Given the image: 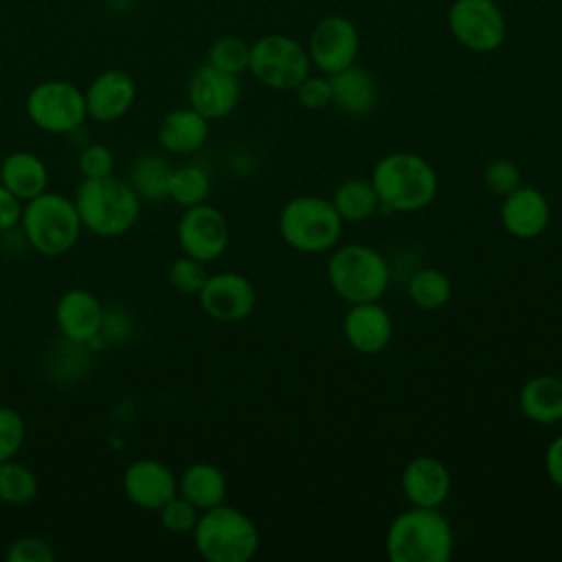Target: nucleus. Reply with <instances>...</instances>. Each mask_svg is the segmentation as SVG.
<instances>
[{
    "mask_svg": "<svg viewBox=\"0 0 562 562\" xmlns=\"http://www.w3.org/2000/svg\"><path fill=\"white\" fill-rule=\"evenodd\" d=\"M310 68L307 48L290 35L268 33L250 44L248 72L272 90H294Z\"/></svg>",
    "mask_w": 562,
    "mask_h": 562,
    "instance_id": "nucleus-8",
    "label": "nucleus"
},
{
    "mask_svg": "<svg viewBox=\"0 0 562 562\" xmlns=\"http://www.w3.org/2000/svg\"><path fill=\"white\" fill-rule=\"evenodd\" d=\"M86 97V112L90 119L99 123H112L127 114L136 99V83L130 72L121 68H110L99 72L88 90Z\"/></svg>",
    "mask_w": 562,
    "mask_h": 562,
    "instance_id": "nucleus-17",
    "label": "nucleus"
},
{
    "mask_svg": "<svg viewBox=\"0 0 562 562\" xmlns=\"http://www.w3.org/2000/svg\"><path fill=\"white\" fill-rule=\"evenodd\" d=\"M228 237L226 217L206 202L189 206L178 222V244L182 252L204 263L224 255Z\"/></svg>",
    "mask_w": 562,
    "mask_h": 562,
    "instance_id": "nucleus-12",
    "label": "nucleus"
},
{
    "mask_svg": "<svg viewBox=\"0 0 562 562\" xmlns=\"http://www.w3.org/2000/svg\"><path fill=\"white\" fill-rule=\"evenodd\" d=\"M119 2H134V0H119Z\"/></svg>",
    "mask_w": 562,
    "mask_h": 562,
    "instance_id": "nucleus-41",
    "label": "nucleus"
},
{
    "mask_svg": "<svg viewBox=\"0 0 562 562\" xmlns=\"http://www.w3.org/2000/svg\"><path fill=\"white\" fill-rule=\"evenodd\" d=\"M55 318L66 340L75 345H86L101 334L105 323V312L92 292L77 288L59 296L55 307Z\"/></svg>",
    "mask_w": 562,
    "mask_h": 562,
    "instance_id": "nucleus-19",
    "label": "nucleus"
},
{
    "mask_svg": "<svg viewBox=\"0 0 562 562\" xmlns=\"http://www.w3.org/2000/svg\"><path fill=\"white\" fill-rule=\"evenodd\" d=\"M0 184H4L18 200H33L48 187V171L44 162L31 151H13L0 165Z\"/></svg>",
    "mask_w": 562,
    "mask_h": 562,
    "instance_id": "nucleus-24",
    "label": "nucleus"
},
{
    "mask_svg": "<svg viewBox=\"0 0 562 562\" xmlns=\"http://www.w3.org/2000/svg\"><path fill=\"white\" fill-rule=\"evenodd\" d=\"M518 406L522 415L538 426L562 422V380L555 375L527 380L518 393Z\"/></svg>",
    "mask_w": 562,
    "mask_h": 562,
    "instance_id": "nucleus-23",
    "label": "nucleus"
},
{
    "mask_svg": "<svg viewBox=\"0 0 562 562\" xmlns=\"http://www.w3.org/2000/svg\"><path fill=\"white\" fill-rule=\"evenodd\" d=\"M26 114L44 132L70 134L88 116L83 90L64 79L42 81L26 97Z\"/></svg>",
    "mask_w": 562,
    "mask_h": 562,
    "instance_id": "nucleus-9",
    "label": "nucleus"
},
{
    "mask_svg": "<svg viewBox=\"0 0 562 562\" xmlns=\"http://www.w3.org/2000/svg\"><path fill=\"white\" fill-rule=\"evenodd\" d=\"M360 53V33L356 24L345 15L321 18L307 40L310 61L323 72L334 75L356 64Z\"/></svg>",
    "mask_w": 562,
    "mask_h": 562,
    "instance_id": "nucleus-11",
    "label": "nucleus"
},
{
    "mask_svg": "<svg viewBox=\"0 0 562 562\" xmlns=\"http://www.w3.org/2000/svg\"><path fill=\"white\" fill-rule=\"evenodd\" d=\"M331 204L342 222H367L382 209L371 180L362 178L342 180L334 189Z\"/></svg>",
    "mask_w": 562,
    "mask_h": 562,
    "instance_id": "nucleus-26",
    "label": "nucleus"
},
{
    "mask_svg": "<svg viewBox=\"0 0 562 562\" xmlns=\"http://www.w3.org/2000/svg\"><path fill=\"white\" fill-rule=\"evenodd\" d=\"M544 470L549 481L562 490V432L544 450Z\"/></svg>",
    "mask_w": 562,
    "mask_h": 562,
    "instance_id": "nucleus-40",
    "label": "nucleus"
},
{
    "mask_svg": "<svg viewBox=\"0 0 562 562\" xmlns=\"http://www.w3.org/2000/svg\"><path fill=\"white\" fill-rule=\"evenodd\" d=\"M37 476L24 463L13 459L0 463V501L7 505H29L37 496Z\"/></svg>",
    "mask_w": 562,
    "mask_h": 562,
    "instance_id": "nucleus-29",
    "label": "nucleus"
},
{
    "mask_svg": "<svg viewBox=\"0 0 562 562\" xmlns=\"http://www.w3.org/2000/svg\"><path fill=\"white\" fill-rule=\"evenodd\" d=\"M24 419L18 411L0 406V463L13 459L24 443Z\"/></svg>",
    "mask_w": 562,
    "mask_h": 562,
    "instance_id": "nucleus-35",
    "label": "nucleus"
},
{
    "mask_svg": "<svg viewBox=\"0 0 562 562\" xmlns=\"http://www.w3.org/2000/svg\"><path fill=\"white\" fill-rule=\"evenodd\" d=\"M7 560L9 562H53L55 560V551L35 536H26L15 540L9 551H7Z\"/></svg>",
    "mask_w": 562,
    "mask_h": 562,
    "instance_id": "nucleus-38",
    "label": "nucleus"
},
{
    "mask_svg": "<svg viewBox=\"0 0 562 562\" xmlns=\"http://www.w3.org/2000/svg\"><path fill=\"white\" fill-rule=\"evenodd\" d=\"M171 173H173V167L167 158H160L156 154L140 156L132 165V189L136 191L138 198L149 202L167 200Z\"/></svg>",
    "mask_w": 562,
    "mask_h": 562,
    "instance_id": "nucleus-27",
    "label": "nucleus"
},
{
    "mask_svg": "<svg viewBox=\"0 0 562 562\" xmlns=\"http://www.w3.org/2000/svg\"><path fill=\"white\" fill-rule=\"evenodd\" d=\"M551 220L547 195L529 184H518L503 198L501 224L516 239H533L544 233Z\"/></svg>",
    "mask_w": 562,
    "mask_h": 562,
    "instance_id": "nucleus-16",
    "label": "nucleus"
},
{
    "mask_svg": "<svg viewBox=\"0 0 562 562\" xmlns=\"http://www.w3.org/2000/svg\"><path fill=\"white\" fill-rule=\"evenodd\" d=\"M371 184L382 209L413 213L426 209L439 189L435 167L419 154L393 151L382 156L371 169Z\"/></svg>",
    "mask_w": 562,
    "mask_h": 562,
    "instance_id": "nucleus-2",
    "label": "nucleus"
},
{
    "mask_svg": "<svg viewBox=\"0 0 562 562\" xmlns=\"http://www.w3.org/2000/svg\"><path fill=\"white\" fill-rule=\"evenodd\" d=\"M211 193V178L198 165H184L173 169L169 180V200L189 209L206 202Z\"/></svg>",
    "mask_w": 562,
    "mask_h": 562,
    "instance_id": "nucleus-30",
    "label": "nucleus"
},
{
    "mask_svg": "<svg viewBox=\"0 0 562 562\" xmlns=\"http://www.w3.org/2000/svg\"><path fill=\"white\" fill-rule=\"evenodd\" d=\"M178 490H180V496H184L200 512H204V509H211L226 501L228 483H226L224 472L217 465L200 461V463L189 465L182 472Z\"/></svg>",
    "mask_w": 562,
    "mask_h": 562,
    "instance_id": "nucleus-25",
    "label": "nucleus"
},
{
    "mask_svg": "<svg viewBox=\"0 0 562 562\" xmlns=\"http://www.w3.org/2000/svg\"><path fill=\"white\" fill-rule=\"evenodd\" d=\"M294 92H296L299 103L307 110H325L331 105V86H329L327 75H318V77L307 75L294 88Z\"/></svg>",
    "mask_w": 562,
    "mask_h": 562,
    "instance_id": "nucleus-36",
    "label": "nucleus"
},
{
    "mask_svg": "<svg viewBox=\"0 0 562 562\" xmlns=\"http://www.w3.org/2000/svg\"><path fill=\"white\" fill-rule=\"evenodd\" d=\"M22 228L26 241L37 252L57 257L75 246L81 233V217L72 200L61 193L44 191L22 209Z\"/></svg>",
    "mask_w": 562,
    "mask_h": 562,
    "instance_id": "nucleus-7",
    "label": "nucleus"
},
{
    "mask_svg": "<svg viewBox=\"0 0 562 562\" xmlns=\"http://www.w3.org/2000/svg\"><path fill=\"white\" fill-rule=\"evenodd\" d=\"M384 551L391 562H448L454 533L439 507L411 505L391 520Z\"/></svg>",
    "mask_w": 562,
    "mask_h": 562,
    "instance_id": "nucleus-1",
    "label": "nucleus"
},
{
    "mask_svg": "<svg viewBox=\"0 0 562 562\" xmlns=\"http://www.w3.org/2000/svg\"><path fill=\"white\" fill-rule=\"evenodd\" d=\"M114 169V156L105 145H88L79 154V171L83 178H103Z\"/></svg>",
    "mask_w": 562,
    "mask_h": 562,
    "instance_id": "nucleus-37",
    "label": "nucleus"
},
{
    "mask_svg": "<svg viewBox=\"0 0 562 562\" xmlns=\"http://www.w3.org/2000/svg\"><path fill=\"white\" fill-rule=\"evenodd\" d=\"M342 334L353 351L375 356L384 351L393 338V318L380 301L353 303L342 316Z\"/></svg>",
    "mask_w": 562,
    "mask_h": 562,
    "instance_id": "nucleus-15",
    "label": "nucleus"
},
{
    "mask_svg": "<svg viewBox=\"0 0 562 562\" xmlns=\"http://www.w3.org/2000/svg\"><path fill=\"white\" fill-rule=\"evenodd\" d=\"M22 200H18L4 184H0V233L11 231L22 220Z\"/></svg>",
    "mask_w": 562,
    "mask_h": 562,
    "instance_id": "nucleus-39",
    "label": "nucleus"
},
{
    "mask_svg": "<svg viewBox=\"0 0 562 562\" xmlns=\"http://www.w3.org/2000/svg\"><path fill=\"white\" fill-rule=\"evenodd\" d=\"M327 281L345 303L380 301L391 281V268L382 252L367 244L336 246L327 259Z\"/></svg>",
    "mask_w": 562,
    "mask_h": 562,
    "instance_id": "nucleus-4",
    "label": "nucleus"
},
{
    "mask_svg": "<svg viewBox=\"0 0 562 562\" xmlns=\"http://www.w3.org/2000/svg\"><path fill=\"white\" fill-rule=\"evenodd\" d=\"M209 138V119L198 110L178 108L165 114L158 125V140L169 154L187 156L198 151Z\"/></svg>",
    "mask_w": 562,
    "mask_h": 562,
    "instance_id": "nucleus-22",
    "label": "nucleus"
},
{
    "mask_svg": "<svg viewBox=\"0 0 562 562\" xmlns=\"http://www.w3.org/2000/svg\"><path fill=\"white\" fill-rule=\"evenodd\" d=\"M402 492L411 505L441 507L450 496V472L437 457H413L402 470Z\"/></svg>",
    "mask_w": 562,
    "mask_h": 562,
    "instance_id": "nucleus-18",
    "label": "nucleus"
},
{
    "mask_svg": "<svg viewBox=\"0 0 562 562\" xmlns=\"http://www.w3.org/2000/svg\"><path fill=\"white\" fill-rule=\"evenodd\" d=\"M241 86L237 75L224 72L209 61L198 66L187 83L189 105L209 121L228 116L237 108Z\"/></svg>",
    "mask_w": 562,
    "mask_h": 562,
    "instance_id": "nucleus-14",
    "label": "nucleus"
},
{
    "mask_svg": "<svg viewBox=\"0 0 562 562\" xmlns=\"http://www.w3.org/2000/svg\"><path fill=\"white\" fill-rule=\"evenodd\" d=\"M342 220L331 200L318 195H296L279 213L281 239L299 252H331L342 237Z\"/></svg>",
    "mask_w": 562,
    "mask_h": 562,
    "instance_id": "nucleus-6",
    "label": "nucleus"
},
{
    "mask_svg": "<svg viewBox=\"0 0 562 562\" xmlns=\"http://www.w3.org/2000/svg\"><path fill=\"white\" fill-rule=\"evenodd\" d=\"M202 312L217 323H239L257 305L255 285L239 272L209 274L198 292Z\"/></svg>",
    "mask_w": 562,
    "mask_h": 562,
    "instance_id": "nucleus-13",
    "label": "nucleus"
},
{
    "mask_svg": "<svg viewBox=\"0 0 562 562\" xmlns=\"http://www.w3.org/2000/svg\"><path fill=\"white\" fill-rule=\"evenodd\" d=\"M191 533L198 553L209 562H248L259 549L255 522L226 503L204 509Z\"/></svg>",
    "mask_w": 562,
    "mask_h": 562,
    "instance_id": "nucleus-5",
    "label": "nucleus"
},
{
    "mask_svg": "<svg viewBox=\"0 0 562 562\" xmlns=\"http://www.w3.org/2000/svg\"><path fill=\"white\" fill-rule=\"evenodd\" d=\"M520 169L509 158H496L483 169V184L492 195L505 198L520 184Z\"/></svg>",
    "mask_w": 562,
    "mask_h": 562,
    "instance_id": "nucleus-34",
    "label": "nucleus"
},
{
    "mask_svg": "<svg viewBox=\"0 0 562 562\" xmlns=\"http://www.w3.org/2000/svg\"><path fill=\"white\" fill-rule=\"evenodd\" d=\"M248 59H250V44L237 35H222L213 40L206 50V61L211 66L237 77L244 70H248Z\"/></svg>",
    "mask_w": 562,
    "mask_h": 562,
    "instance_id": "nucleus-31",
    "label": "nucleus"
},
{
    "mask_svg": "<svg viewBox=\"0 0 562 562\" xmlns=\"http://www.w3.org/2000/svg\"><path fill=\"white\" fill-rule=\"evenodd\" d=\"M452 296V283L446 272L437 268H422L408 281V299L426 312L441 310Z\"/></svg>",
    "mask_w": 562,
    "mask_h": 562,
    "instance_id": "nucleus-28",
    "label": "nucleus"
},
{
    "mask_svg": "<svg viewBox=\"0 0 562 562\" xmlns=\"http://www.w3.org/2000/svg\"><path fill=\"white\" fill-rule=\"evenodd\" d=\"M448 29L472 53H494L505 44L507 20L494 0H454Z\"/></svg>",
    "mask_w": 562,
    "mask_h": 562,
    "instance_id": "nucleus-10",
    "label": "nucleus"
},
{
    "mask_svg": "<svg viewBox=\"0 0 562 562\" xmlns=\"http://www.w3.org/2000/svg\"><path fill=\"white\" fill-rule=\"evenodd\" d=\"M125 496L140 509L158 512L178 492L173 472L156 459H138L123 474Z\"/></svg>",
    "mask_w": 562,
    "mask_h": 562,
    "instance_id": "nucleus-20",
    "label": "nucleus"
},
{
    "mask_svg": "<svg viewBox=\"0 0 562 562\" xmlns=\"http://www.w3.org/2000/svg\"><path fill=\"white\" fill-rule=\"evenodd\" d=\"M331 105L349 116H367L375 110L380 90L375 77L362 66H347L329 75Z\"/></svg>",
    "mask_w": 562,
    "mask_h": 562,
    "instance_id": "nucleus-21",
    "label": "nucleus"
},
{
    "mask_svg": "<svg viewBox=\"0 0 562 562\" xmlns=\"http://www.w3.org/2000/svg\"><path fill=\"white\" fill-rule=\"evenodd\" d=\"M158 512L165 529L171 533H191L200 518V509L178 494L171 496Z\"/></svg>",
    "mask_w": 562,
    "mask_h": 562,
    "instance_id": "nucleus-33",
    "label": "nucleus"
},
{
    "mask_svg": "<svg viewBox=\"0 0 562 562\" xmlns=\"http://www.w3.org/2000/svg\"><path fill=\"white\" fill-rule=\"evenodd\" d=\"M209 272L204 261L195 257H180L169 266V281L182 294H198L206 281Z\"/></svg>",
    "mask_w": 562,
    "mask_h": 562,
    "instance_id": "nucleus-32",
    "label": "nucleus"
},
{
    "mask_svg": "<svg viewBox=\"0 0 562 562\" xmlns=\"http://www.w3.org/2000/svg\"><path fill=\"white\" fill-rule=\"evenodd\" d=\"M138 200L132 184L110 173L103 178H83L75 206L83 228L101 237H119L136 224L140 215Z\"/></svg>",
    "mask_w": 562,
    "mask_h": 562,
    "instance_id": "nucleus-3",
    "label": "nucleus"
}]
</instances>
